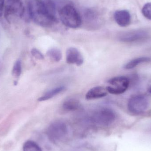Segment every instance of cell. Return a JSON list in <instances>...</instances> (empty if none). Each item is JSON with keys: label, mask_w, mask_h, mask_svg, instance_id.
Returning <instances> with one entry per match:
<instances>
[{"label": "cell", "mask_w": 151, "mask_h": 151, "mask_svg": "<svg viewBox=\"0 0 151 151\" xmlns=\"http://www.w3.org/2000/svg\"><path fill=\"white\" fill-rule=\"evenodd\" d=\"M114 18L118 25L121 27H127L131 22V16L127 11L125 10H118L114 14Z\"/></svg>", "instance_id": "8fae6325"}, {"label": "cell", "mask_w": 151, "mask_h": 151, "mask_svg": "<svg viewBox=\"0 0 151 151\" xmlns=\"http://www.w3.org/2000/svg\"><path fill=\"white\" fill-rule=\"evenodd\" d=\"M106 88L103 86H96L89 90L86 93L85 98L87 100H93L104 97L108 94Z\"/></svg>", "instance_id": "30bf717a"}, {"label": "cell", "mask_w": 151, "mask_h": 151, "mask_svg": "<svg viewBox=\"0 0 151 151\" xmlns=\"http://www.w3.org/2000/svg\"><path fill=\"white\" fill-rule=\"evenodd\" d=\"M147 33L142 30L130 31L122 34L119 36V40L124 42H132L140 40L147 37Z\"/></svg>", "instance_id": "9c48e42d"}, {"label": "cell", "mask_w": 151, "mask_h": 151, "mask_svg": "<svg viewBox=\"0 0 151 151\" xmlns=\"http://www.w3.org/2000/svg\"><path fill=\"white\" fill-rule=\"evenodd\" d=\"M149 106L148 99L144 96H135L129 99L128 104L129 110L134 114H141L144 112Z\"/></svg>", "instance_id": "52a82bcc"}, {"label": "cell", "mask_w": 151, "mask_h": 151, "mask_svg": "<svg viewBox=\"0 0 151 151\" xmlns=\"http://www.w3.org/2000/svg\"><path fill=\"white\" fill-rule=\"evenodd\" d=\"M47 55L52 61L58 62L62 58L61 50L57 48H52L47 51Z\"/></svg>", "instance_id": "5bb4252c"}, {"label": "cell", "mask_w": 151, "mask_h": 151, "mask_svg": "<svg viewBox=\"0 0 151 151\" xmlns=\"http://www.w3.org/2000/svg\"><path fill=\"white\" fill-rule=\"evenodd\" d=\"M142 12L146 18L151 20V3H148L144 6Z\"/></svg>", "instance_id": "ac0fdd59"}, {"label": "cell", "mask_w": 151, "mask_h": 151, "mask_svg": "<svg viewBox=\"0 0 151 151\" xmlns=\"http://www.w3.org/2000/svg\"><path fill=\"white\" fill-rule=\"evenodd\" d=\"M150 92L151 93V89H150Z\"/></svg>", "instance_id": "44dd1931"}, {"label": "cell", "mask_w": 151, "mask_h": 151, "mask_svg": "<svg viewBox=\"0 0 151 151\" xmlns=\"http://www.w3.org/2000/svg\"><path fill=\"white\" fill-rule=\"evenodd\" d=\"M65 89V87L64 86H60L53 88L50 90L48 91L43 96L40 97L38 99V101L40 102L46 101L55 96L59 93L64 91Z\"/></svg>", "instance_id": "7c38bea8"}, {"label": "cell", "mask_w": 151, "mask_h": 151, "mask_svg": "<svg viewBox=\"0 0 151 151\" xmlns=\"http://www.w3.org/2000/svg\"><path fill=\"white\" fill-rule=\"evenodd\" d=\"M22 71L21 63L20 61H17L16 62L13 66L12 69V74L15 77H18L19 76Z\"/></svg>", "instance_id": "e0dca14e"}, {"label": "cell", "mask_w": 151, "mask_h": 151, "mask_svg": "<svg viewBox=\"0 0 151 151\" xmlns=\"http://www.w3.org/2000/svg\"><path fill=\"white\" fill-rule=\"evenodd\" d=\"M108 83L109 85L106 88L108 93L119 95L124 93L127 89L129 81L125 76H119L110 79Z\"/></svg>", "instance_id": "8992f818"}, {"label": "cell", "mask_w": 151, "mask_h": 151, "mask_svg": "<svg viewBox=\"0 0 151 151\" xmlns=\"http://www.w3.org/2000/svg\"><path fill=\"white\" fill-rule=\"evenodd\" d=\"M66 63L69 64L76 65L80 66L83 63L82 55L77 49L75 47H70L66 53Z\"/></svg>", "instance_id": "ba28073f"}, {"label": "cell", "mask_w": 151, "mask_h": 151, "mask_svg": "<svg viewBox=\"0 0 151 151\" xmlns=\"http://www.w3.org/2000/svg\"><path fill=\"white\" fill-rule=\"evenodd\" d=\"M23 151H42L41 148L33 141H27L24 143L23 147Z\"/></svg>", "instance_id": "2e32d148"}, {"label": "cell", "mask_w": 151, "mask_h": 151, "mask_svg": "<svg viewBox=\"0 0 151 151\" xmlns=\"http://www.w3.org/2000/svg\"><path fill=\"white\" fill-rule=\"evenodd\" d=\"M81 104L79 100L74 98H70L65 100L63 104V108L67 111H75L81 107Z\"/></svg>", "instance_id": "4fadbf2b"}, {"label": "cell", "mask_w": 151, "mask_h": 151, "mask_svg": "<svg viewBox=\"0 0 151 151\" xmlns=\"http://www.w3.org/2000/svg\"><path fill=\"white\" fill-rule=\"evenodd\" d=\"M24 7L20 0H7L4 10V17L8 21L13 17H22Z\"/></svg>", "instance_id": "5b68a950"}, {"label": "cell", "mask_w": 151, "mask_h": 151, "mask_svg": "<svg viewBox=\"0 0 151 151\" xmlns=\"http://www.w3.org/2000/svg\"><path fill=\"white\" fill-rule=\"evenodd\" d=\"M31 53H32L33 56L36 59L40 60H43L44 59V57L43 54L37 49H32L31 51Z\"/></svg>", "instance_id": "d6986e66"}, {"label": "cell", "mask_w": 151, "mask_h": 151, "mask_svg": "<svg viewBox=\"0 0 151 151\" xmlns=\"http://www.w3.org/2000/svg\"><path fill=\"white\" fill-rule=\"evenodd\" d=\"M4 1L5 0H0V17L2 16L3 13Z\"/></svg>", "instance_id": "ffe728a7"}, {"label": "cell", "mask_w": 151, "mask_h": 151, "mask_svg": "<svg viewBox=\"0 0 151 151\" xmlns=\"http://www.w3.org/2000/svg\"><path fill=\"white\" fill-rule=\"evenodd\" d=\"M28 8L30 17L41 26H50L56 21V17L50 13L42 0H30Z\"/></svg>", "instance_id": "6da1fadb"}, {"label": "cell", "mask_w": 151, "mask_h": 151, "mask_svg": "<svg viewBox=\"0 0 151 151\" xmlns=\"http://www.w3.org/2000/svg\"><path fill=\"white\" fill-rule=\"evenodd\" d=\"M151 61V58L148 57H142L136 58L134 60H131L125 65L124 68L126 69L129 70L135 68L136 66L142 63L145 62H149Z\"/></svg>", "instance_id": "9a60e30c"}, {"label": "cell", "mask_w": 151, "mask_h": 151, "mask_svg": "<svg viewBox=\"0 0 151 151\" xmlns=\"http://www.w3.org/2000/svg\"><path fill=\"white\" fill-rule=\"evenodd\" d=\"M68 133L67 125L61 121L54 122L50 125L47 130V135L49 139L54 143L63 140Z\"/></svg>", "instance_id": "277c9868"}, {"label": "cell", "mask_w": 151, "mask_h": 151, "mask_svg": "<svg viewBox=\"0 0 151 151\" xmlns=\"http://www.w3.org/2000/svg\"><path fill=\"white\" fill-rule=\"evenodd\" d=\"M116 119L115 113L108 107H102L92 114L91 120L96 125L107 127L112 124Z\"/></svg>", "instance_id": "3957f363"}, {"label": "cell", "mask_w": 151, "mask_h": 151, "mask_svg": "<svg viewBox=\"0 0 151 151\" xmlns=\"http://www.w3.org/2000/svg\"><path fill=\"white\" fill-rule=\"evenodd\" d=\"M59 17L62 23L67 27L76 28L81 24V18L73 6L65 5L59 11Z\"/></svg>", "instance_id": "7a4b0ae2"}]
</instances>
